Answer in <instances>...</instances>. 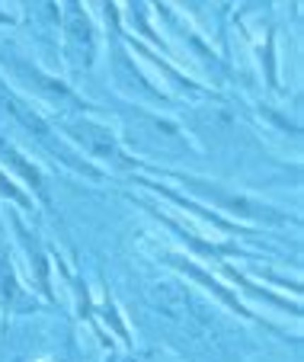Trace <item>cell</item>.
Instances as JSON below:
<instances>
[{"mask_svg":"<svg viewBox=\"0 0 304 362\" xmlns=\"http://www.w3.org/2000/svg\"><path fill=\"white\" fill-rule=\"evenodd\" d=\"M180 180H182V186H192V189L202 192L205 199H211L218 209L234 212V215H240V218H257V221H266V225H282V221H288L282 212H276L272 205L257 202V199H250V196H240V192H224L221 186H215V183L209 186L205 180H196V177H180Z\"/></svg>","mask_w":304,"mask_h":362,"instance_id":"1","label":"cell"},{"mask_svg":"<svg viewBox=\"0 0 304 362\" xmlns=\"http://www.w3.org/2000/svg\"><path fill=\"white\" fill-rule=\"evenodd\" d=\"M68 132L87 148V154H93V158H100V160H109V164H115V167H131V160L122 154L119 141L112 138L109 129H103V125H96V122H87V119H77V122H68Z\"/></svg>","mask_w":304,"mask_h":362,"instance_id":"2","label":"cell"}]
</instances>
